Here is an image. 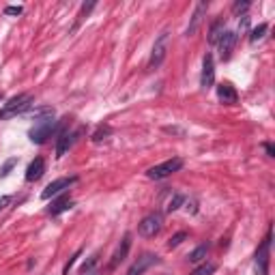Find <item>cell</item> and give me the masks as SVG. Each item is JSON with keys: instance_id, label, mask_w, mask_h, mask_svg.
Masks as SVG:
<instances>
[{"instance_id": "14", "label": "cell", "mask_w": 275, "mask_h": 275, "mask_svg": "<svg viewBox=\"0 0 275 275\" xmlns=\"http://www.w3.org/2000/svg\"><path fill=\"white\" fill-rule=\"evenodd\" d=\"M205 13H207V3H198V5H196V11H194V15H191L189 26H187V30H185L187 37L196 34V30H198V26L202 24V17H205Z\"/></svg>"}, {"instance_id": "4", "label": "cell", "mask_w": 275, "mask_h": 275, "mask_svg": "<svg viewBox=\"0 0 275 275\" xmlns=\"http://www.w3.org/2000/svg\"><path fill=\"white\" fill-rule=\"evenodd\" d=\"M271 241H273V226H269L267 236L262 245L256 249V273L258 275H267L269 273V256H271Z\"/></svg>"}, {"instance_id": "10", "label": "cell", "mask_w": 275, "mask_h": 275, "mask_svg": "<svg viewBox=\"0 0 275 275\" xmlns=\"http://www.w3.org/2000/svg\"><path fill=\"white\" fill-rule=\"evenodd\" d=\"M215 82V58L207 54L202 58V76H200V86L202 88H211Z\"/></svg>"}, {"instance_id": "29", "label": "cell", "mask_w": 275, "mask_h": 275, "mask_svg": "<svg viewBox=\"0 0 275 275\" xmlns=\"http://www.w3.org/2000/svg\"><path fill=\"white\" fill-rule=\"evenodd\" d=\"M265 151H267V155H269V157H275V149H273V144H271V142H267V144H265Z\"/></svg>"}, {"instance_id": "23", "label": "cell", "mask_w": 275, "mask_h": 275, "mask_svg": "<svg viewBox=\"0 0 275 275\" xmlns=\"http://www.w3.org/2000/svg\"><path fill=\"white\" fill-rule=\"evenodd\" d=\"M185 239H187V232H176V234L170 239V241H168V247H170V249L178 247V245H181V243L185 241Z\"/></svg>"}, {"instance_id": "3", "label": "cell", "mask_w": 275, "mask_h": 275, "mask_svg": "<svg viewBox=\"0 0 275 275\" xmlns=\"http://www.w3.org/2000/svg\"><path fill=\"white\" fill-rule=\"evenodd\" d=\"M181 168H183V159H181V157H172V159H168V161H161V163H157V166H153V168H149V170H146V176L151 178V181H161V178L178 172Z\"/></svg>"}, {"instance_id": "25", "label": "cell", "mask_w": 275, "mask_h": 275, "mask_svg": "<svg viewBox=\"0 0 275 275\" xmlns=\"http://www.w3.org/2000/svg\"><path fill=\"white\" fill-rule=\"evenodd\" d=\"M95 7H97V3H88V5H82V9H80V20H84V17H88V13H90V11L95 9Z\"/></svg>"}, {"instance_id": "12", "label": "cell", "mask_w": 275, "mask_h": 275, "mask_svg": "<svg viewBox=\"0 0 275 275\" xmlns=\"http://www.w3.org/2000/svg\"><path fill=\"white\" fill-rule=\"evenodd\" d=\"M157 262H159V258L155 256V254H142V256H140V258L134 262V265L129 267L127 275H142V273H144L146 269H151L153 265H157Z\"/></svg>"}, {"instance_id": "7", "label": "cell", "mask_w": 275, "mask_h": 275, "mask_svg": "<svg viewBox=\"0 0 275 275\" xmlns=\"http://www.w3.org/2000/svg\"><path fill=\"white\" fill-rule=\"evenodd\" d=\"M76 181H78V176H63V178H56V181H52L50 185L43 189L41 198H43V200H50V198H54V196H58V194H63V191L69 189Z\"/></svg>"}, {"instance_id": "1", "label": "cell", "mask_w": 275, "mask_h": 275, "mask_svg": "<svg viewBox=\"0 0 275 275\" xmlns=\"http://www.w3.org/2000/svg\"><path fill=\"white\" fill-rule=\"evenodd\" d=\"M58 127L61 125H58V121L54 116L39 118V121L34 123V127H30L28 138H30V142H34V144H45V142L58 131Z\"/></svg>"}, {"instance_id": "22", "label": "cell", "mask_w": 275, "mask_h": 275, "mask_svg": "<svg viewBox=\"0 0 275 275\" xmlns=\"http://www.w3.org/2000/svg\"><path fill=\"white\" fill-rule=\"evenodd\" d=\"M215 271H217V267L213 265V262H205V265H200L198 269H194L189 275H213Z\"/></svg>"}, {"instance_id": "27", "label": "cell", "mask_w": 275, "mask_h": 275, "mask_svg": "<svg viewBox=\"0 0 275 275\" xmlns=\"http://www.w3.org/2000/svg\"><path fill=\"white\" fill-rule=\"evenodd\" d=\"M17 163V159H9L7 163H5V168H3V172H0V178H5V176H9V172H11V168Z\"/></svg>"}, {"instance_id": "13", "label": "cell", "mask_w": 275, "mask_h": 275, "mask_svg": "<svg viewBox=\"0 0 275 275\" xmlns=\"http://www.w3.org/2000/svg\"><path fill=\"white\" fill-rule=\"evenodd\" d=\"M43 172H45V159L43 157H34L28 163V168H26V181L28 183L39 181V178L43 176Z\"/></svg>"}, {"instance_id": "24", "label": "cell", "mask_w": 275, "mask_h": 275, "mask_svg": "<svg viewBox=\"0 0 275 275\" xmlns=\"http://www.w3.org/2000/svg\"><path fill=\"white\" fill-rule=\"evenodd\" d=\"M247 9H249V3H247V0H243V3H234V5H232V13L243 17Z\"/></svg>"}, {"instance_id": "31", "label": "cell", "mask_w": 275, "mask_h": 275, "mask_svg": "<svg viewBox=\"0 0 275 275\" xmlns=\"http://www.w3.org/2000/svg\"><path fill=\"white\" fill-rule=\"evenodd\" d=\"M86 275H99V273H97V271H90V273H86Z\"/></svg>"}, {"instance_id": "18", "label": "cell", "mask_w": 275, "mask_h": 275, "mask_svg": "<svg viewBox=\"0 0 275 275\" xmlns=\"http://www.w3.org/2000/svg\"><path fill=\"white\" fill-rule=\"evenodd\" d=\"M207 254H209V245H198L194 252H191L187 258H189V262H194V265H198V262H202L207 258Z\"/></svg>"}, {"instance_id": "9", "label": "cell", "mask_w": 275, "mask_h": 275, "mask_svg": "<svg viewBox=\"0 0 275 275\" xmlns=\"http://www.w3.org/2000/svg\"><path fill=\"white\" fill-rule=\"evenodd\" d=\"M236 41H239V34L234 30H226L222 34V39L217 41V45H219V58H222V61H228V58H230Z\"/></svg>"}, {"instance_id": "15", "label": "cell", "mask_w": 275, "mask_h": 275, "mask_svg": "<svg viewBox=\"0 0 275 275\" xmlns=\"http://www.w3.org/2000/svg\"><path fill=\"white\" fill-rule=\"evenodd\" d=\"M217 99L219 101H224V103H236L239 101V95H236V90H234V86L232 84H228V82H224V84H219L217 86Z\"/></svg>"}, {"instance_id": "16", "label": "cell", "mask_w": 275, "mask_h": 275, "mask_svg": "<svg viewBox=\"0 0 275 275\" xmlns=\"http://www.w3.org/2000/svg\"><path fill=\"white\" fill-rule=\"evenodd\" d=\"M74 205H76V202L71 200L69 196H63V198H58L56 202H52V207L47 209V215L56 217V215H61V213H65V211H69V209H74Z\"/></svg>"}, {"instance_id": "30", "label": "cell", "mask_w": 275, "mask_h": 275, "mask_svg": "<svg viewBox=\"0 0 275 275\" xmlns=\"http://www.w3.org/2000/svg\"><path fill=\"white\" fill-rule=\"evenodd\" d=\"M9 202H11V196H3V198H0V211H3L9 205Z\"/></svg>"}, {"instance_id": "28", "label": "cell", "mask_w": 275, "mask_h": 275, "mask_svg": "<svg viewBox=\"0 0 275 275\" xmlns=\"http://www.w3.org/2000/svg\"><path fill=\"white\" fill-rule=\"evenodd\" d=\"M22 11H24L22 7H7L5 13H7V15H22Z\"/></svg>"}, {"instance_id": "6", "label": "cell", "mask_w": 275, "mask_h": 275, "mask_svg": "<svg viewBox=\"0 0 275 275\" xmlns=\"http://www.w3.org/2000/svg\"><path fill=\"white\" fill-rule=\"evenodd\" d=\"M168 41H170V34L168 32H161L157 39H155V45H153V52H151V58H149V69H157L166 56H168Z\"/></svg>"}, {"instance_id": "32", "label": "cell", "mask_w": 275, "mask_h": 275, "mask_svg": "<svg viewBox=\"0 0 275 275\" xmlns=\"http://www.w3.org/2000/svg\"><path fill=\"white\" fill-rule=\"evenodd\" d=\"M0 101H3V93H0Z\"/></svg>"}, {"instance_id": "2", "label": "cell", "mask_w": 275, "mask_h": 275, "mask_svg": "<svg viewBox=\"0 0 275 275\" xmlns=\"http://www.w3.org/2000/svg\"><path fill=\"white\" fill-rule=\"evenodd\" d=\"M32 95L30 93H20L15 95V97H11L5 105H3V110H0V121H7V118H13L17 114H26L28 112V107L32 105Z\"/></svg>"}, {"instance_id": "20", "label": "cell", "mask_w": 275, "mask_h": 275, "mask_svg": "<svg viewBox=\"0 0 275 275\" xmlns=\"http://www.w3.org/2000/svg\"><path fill=\"white\" fill-rule=\"evenodd\" d=\"M185 205V196L183 194H174L172 198H170V202H168V207H166V211L168 213H174V211H178Z\"/></svg>"}, {"instance_id": "21", "label": "cell", "mask_w": 275, "mask_h": 275, "mask_svg": "<svg viewBox=\"0 0 275 275\" xmlns=\"http://www.w3.org/2000/svg\"><path fill=\"white\" fill-rule=\"evenodd\" d=\"M97 262H99V252H95V254H93V256H90V258H88V260L84 262V265L80 267V273H82V275L90 273V271H93L95 267H97Z\"/></svg>"}, {"instance_id": "8", "label": "cell", "mask_w": 275, "mask_h": 275, "mask_svg": "<svg viewBox=\"0 0 275 275\" xmlns=\"http://www.w3.org/2000/svg\"><path fill=\"white\" fill-rule=\"evenodd\" d=\"M80 134H82V129H78V131L58 129V142H56V157H58V159H61L71 146H74V142L78 140Z\"/></svg>"}, {"instance_id": "11", "label": "cell", "mask_w": 275, "mask_h": 275, "mask_svg": "<svg viewBox=\"0 0 275 275\" xmlns=\"http://www.w3.org/2000/svg\"><path fill=\"white\" fill-rule=\"evenodd\" d=\"M129 249H131V234L127 232L123 239H121V243H118V247H116V252L112 254V260H110V265H107V269L110 271H114L121 262L127 258V254H129Z\"/></svg>"}, {"instance_id": "26", "label": "cell", "mask_w": 275, "mask_h": 275, "mask_svg": "<svg viewBox=\"0 0 275 275\" xmlns=\"http://www.w3.org/2000/svg\"><path fill=\"white\" fill-rule=\"evenodd\" d=\"M82 254V249H78V252L74 254V256H71L69 258V262H67V265H65V269H63V275H69V271H71V267H74L76 265V260H78V256Z\"/></svg>"}, {"instance_id": "19", "label": "cell", "mask_w": 275, "mask_h": 275, "mask_svg": "<svg viewBox=\"0 0 275 275\" xmlns=\"http://www.w3.org/2000/svg\"><path fill=\"white\" fill-rule=\"evenodd\" d=\"M267 30H269V24H258V26L252 30V34H249V41H252V43L262 41V39H265V34H267Z\"/></svg>"}, {"instance_id": "17", "label": "cell", "mask_w": 275, "mask_h": 275, "mask_svg": "<svg viewBox=\"0 0 275 275\" xmlns=\"http://www.w3.org/2000/svg\"><path fill=\"white\" fill-rule=\"evenodd\" d=\"M226 32V24L224 20H217L211 24V30H209V43H217L222 39V34Z\"/></svg>"}, {"instance_id": "5", "label": "cell", "mask_w": 275, "mask_h": 275, "mask_svg": "<svg viewBox=\"0 0 275 275\" xmlns=\"http://www.w3.org/2000/svg\"><path fill=\"white\" fill-rule=\"evenodd\" d=\"M161 224H163V215L159 211H153L146 217H142V222L138 224V234L144 239H153L161 230Z\"/></svg>"}]
</instances>
